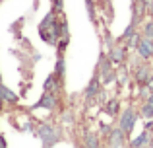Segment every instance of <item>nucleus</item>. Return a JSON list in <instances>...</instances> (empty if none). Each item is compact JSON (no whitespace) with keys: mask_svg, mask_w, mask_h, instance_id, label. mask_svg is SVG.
Instances as JSON below:
<instances>
[{"mask_svg":"<svg viewBox=\"0 0 153 148\" xmlns=\"http://www.w3.org/2000/svg\"><path fill=\"white\" fill-rule=\"evenodd\" d=\"M134 123H136V111L126 109L124 115H122V119H120V129H122L124 133H130V131L134 129Z\"/></svg>","mask_w":153,"mask_h":148,"instance_id":"nucleus-1","label":"nucleus"},{"mask_svg":"<svg viewBox=\"0 0 153 148\" xmlns=\"http://www.w3.org/2000/svg\"><path fill=\"white\" fill-rule=\"evenodd\" d=\"M39 137L43 138V142L45 144H54L56 140H58V134H56V131L52 129V127H49V125H43L41 129H39Z\"/></svg>","mask_w":153,"mask_h":148,"instance_id":"nucleus-2","label":"nucleus"},{"mask_svg":"<svg viewBox=\"0 0 153 148\" xmlns=\"http://www.w3.org/2000/svg\"><path fill=\"white\" fill-rule=\"evenodd\" d=\"M138 51H140V55H142L143 59H151L153 57V41L149 37H146V39H140L138 41Z\"/></svg>","mask_w":153,"mask_h":148,"instance_id":"nucleus-3","label":"nucleus"},{"mask_svg":"<svg viewBox=\"0 0 153 148\" xmlns=\"http://www.w3.org/2000/svg\"><path fill=\"white\" fill-rule=\"evenodd\" d=\"M54 105H56V99H54V95H52V92H45V95L41 98V101H39L35 107H45V109H52Z\"/></svg>","mask_w":153,"mask_h":148,"instance_id":"nucleus-4","label":"nucleus"},{"mask_svg":"<svg viewBox=\"0 0 153 148\" xmlns=\"http://www.w3.org/2000/svg\"><path fill=\"white\" fill-rule=\"evenodd\" d=\"M101 80H103L105 84H108V82L114 80V72L108 68V61H103L101 62Z\"/></svg>","mask_w":153,"mask_h":148,"instance_id":"nucleus-5","label":"nucleus"},{"mask_svg":"<svg viewBox=\"0 0 153 148\" xmlns=\"http://www.w3.org/2000/svg\"><path fill=\"white\" fill-rule=\"evenodd\" d=\"M111 146H124V131L114 129L111 133Z\"/></svg>","mask_w":153,"mask_h":148,"instance_id":"nucleus-6","label":"nucleus"},{"mask_svg":"<svg viewBox=\"0 0 153 148\" xmlns=\"http://www.w3.org/2000/svg\"><path fill=\"white\" fill-rule=\"evenodd\" d=\"M108 57H111V61H112V62L120 65V62L124 61V49H122V47H112L111 53H108Z\"/></svg>","mask_w":153,"mask_h":148,"instance_id":"nucleus-7","label":"nucleus"},{"mask_svg":"<svg viewBox=\"0 0 153 148\" xmlns=\"http://www.w3.org/2000/svg\"><path fill=\"white\" fill-rule=\"evenodd\" d=\"M149 68L147 66H140L138 70H136V80H138L140 84H147V80H149Z\"/></svg>","mask_w":153,"mask_h":148,"instance_id":"nucleus-8","label":"nucleus"},{"mask_svg":"<svg viewBox=\"0 0 153 148\" xmlns=\"http://www.w3.org/2000/svg\"><path fill=\"white\" fill-rule=\"evenodd\" d=\"M56 88H58V76H56V74H51L49 78L45 80V92H52V94H54Z\"/></svg>","mask_w":153,"mask_h":148,"instance_id":"nucleus-9","label":"nucleus"},{"mask_svg":"<svg viewBox=\"0 0 153 148\" xmlns=\"http://www.w3.org/2000/svg\"><path fill=\"white\" fill-rule=\"evenodd\" d=\"M0 98H2V99H8V101H16V99H18V95H16L14 92H10L6 86H2V84H0Z\"/></svg>","mask_w":153,"mask_h":148,"instance_id":"nucleus-10","label":"nucleus"},{"mask_svg":"<svg viewBox=\"0 0 153 148\" xmlns=\"http://www.w3.org/2000/svg\"><path fill=\"white\" fill-rule=\"evenodd\" d=\"M147 138H149V137H147V133H142L138 138H136V140H132V146H134V148H138V146L147 144Z\"/></svg>","mask_w":153,"mask_h":148,"instance_id":"nucleus-11","label":"nucleus"},{"mask_svg":"<svg viewBox=\"0 0 153 148\" xmlns=\"http://www.w3.org/2000/svg\"><path fill=\"white\" fill-rule=\"evenodd\" d=\"M97 92H99V80L95 78L93 82L89 84V88H87V98H93V95L97 94Z\"/></svg>","mask_w":153,"mask_h":148,"instance_id":"nucleus-12","label":"nucleus"},{"mask_svg":"<svg viewBox=\"0 0 153 148\" xmlns=\"http://www.w3.org/2000/svg\"><path fill=\"white\" fill-rule=\"evenodd\" d=\"M142 113H143V115H146V117H147V119H151V117H153V103H149V101H147V103H146V105H143V109H142Z\"/></svg>","mask_w":153,"mask_h":148,"instance_id":"nucleus-13","label":"nucleus"},{"mask_svg":"<svg viewBox=\"0 0 153 148\" xmlns=\"http://www.w3.org/2000/svg\"><path fill=\"white\" fill-rule=\"evenodd\" d=\"M116 109H118V101H116V99H112V101H108L107 103V111L111 115H114L116 113Z\"/></svg>","mask_w":153,"mask_h":148,"instance_id":"nucleus-14","label":"nucleus"},{"mask_svg":"<svg viewBox=\"0 0 153 148\" xmlns=\"http://www.w3.org/2000/svg\"><path fill=\"white\" fill-rule=\"evenodd\" d=\"M60 74H64V59H58L56 62V76L60 78Z\"/></svg>","mask_w":153,"mask_h":148,"instance_id":"nucleus-15","label":"nucleus"},{"mask_svg":"<svg viewBox=\"0 0 153 148\" xmlns=\"http://www.w3.org/2000/svg\"><path fill=\"white\" fill-rule=\"evenodd\" d=\"M99 140L95 137H91V134H87V140H85V146H97Z\"/></svg>","mask_w":153,"mask_h":148,"instance_id":"nucleus-16","label":"nucleus"},{"mask_svg":"<svg viewBox=\"0 0 153 148\" xmlns=\"http://www.w3.org/2000/svg\"><path fill=\"white\" fill-rule=\"evenodd\" d=\"M146 37H149L151 41H153V22H149L146 26Z\"/></svg>","mask_w":153,"mask_h":148,"instance_id":"nucleus-17","label":"nucleus"},{"mask_svg":"<svg viewBox=\"0 0 153 148\" xmlns=\"http://www.w3.org/2000/svg\"><path fill=\"white\" fill-rule=\"evenodd\" d=\"M126 78H128V72H126V68H122V70L118 72V80L124 84V82H126Z\"/></svg>","mask_w":153,"mask_h":148,"instance_id":"nucleus-18","label":"nucleus"},{"mask_svg":"<svg viewBox=\"0 0 153 148\" xmlns=\"http://www.w3.org/2000/svg\"><path fill=\"white\" fill-rule=\"evenodd\" d=\"M147 88L153 92V76H149V80H147Z\"/></svg>","mask_w":153,"mask_h":148,"instance_id":"nucleus-19","label":"nucleus"},{"mask_svg":"<svg viewBox=\"0 0 153 148\" xmlns=\"http://www.w3.org/2000/svg\"><path fill=\"white\" fill-rule=\"evenodd\" d=\"M0 146H2V148L6 146V140H4V137H2V134H0Z\"/></svg>","mask_w":153,"mask_h":148,"instance_id":"nucleus-20","label":"nucleus"},{"mask_svg":"<svg viewBox=\"0 0 153 148\" xmlns=\"http://www.w3.org/2000/svg\"><path fill=\"white\" fill-rule=\"evenodd\" d=\"M147 101H149V103H153V94H149V95H147Z\"/></svg>","mask_w":153,"mask_h":148,"instance_id":"nucleus-21","label":"nucleus"},{"mask_svg":"<svg viewBox=\"0 0 153 148\" xmlns=\"http://www.w3.org/2000/svg\"><path fill=\"white\" fill-rule=\"evenodd\" d=\"M0 109H2V98H0Z\"/></svg>","mask_w":153,"mask_h":148,"instance_id":"nucleus-22","label":"nucleus"}]
</instances>
